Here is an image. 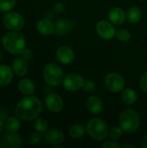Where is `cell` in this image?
<instances>
[{
	"label": "cell",
	"mask_w": 147,
	"mask_h": 148,
	"mask_svg": "<svg viewBox=\"0 0 147 148\" xmlns=\"http://www.w3.org/2000/svg\"><path fill=\"white\" fill-rule=\"evenodd\" d=\"M42 106L41 101L32 95H29L22 99L16 105L15 112L16 115L26 121L36 119L42 113Z\"/></svg>",
	"instance_id": "6da1fadb"
},
{
	"label": "cell",
	"mask_w": 147,
	"mask_h": 148,
	"mask_svg": "<svg viewBox=\"0 0 147 148\" xmlns=\"http://www.w3.org/2000/svg\"><path fill=\"white\" fill-rule=\"evenodd\" d=\"M3 48L12 55H21L25 49L26 40L24 36L16 31H10L6 33L2 39Z\"/></svg>",
	"instance_id": "7a4b0ae2"
},
{
	"label": "cell",
	"mask_w": 147,
	"mask_h": 148,
	"mask_svg": "<svg viewBox=\"0 0 147 148\" xmlns=\"http://www.w3.org/2000/svg\"><path fill=\"white\" fill-rule=\"evenodd\" d=\"M140 126L139 114L133 109H125L120 115V127L123 132L133 134Z\"/></svg>",
	"instance_id": "3957f363"
},
{
	"label": "cell",
	"mask_w": 147,
	"mask_h": 148,
	"mask_svg": "<svg viewBox=\"0 0 147 148\" xmlns=\"http://www.w3.org/2000/svg\"><path fill=\"white\" fill-rule=\"evenodd\" d=\"M86 130L88 135L94 140L101 141L108 136V127L107 124L100 118L91 119L88 124Z\"/></svg>",
	"instance_id": "277c9868"
},
{
	"label": "cell",
	"mask_w": 147,
	"mask_h": 148,
	"mask_svg": "<svg viewBox=\"0 0 147 148\" xmlns=\"http://www.w3.org/2000/svg\"><path fill=\"white\" fill-rule=\"evenodd\" d=\"M43 78L49 86H59L63 82V72L56 63H49L43 70Z\"/></svg>",
	"instance_id": "5b68a950"
},
{
	"label": "cell",
	"mask_w": 147,
	"mask_h": 148,
	"mask_svg": "<svg viewBox=\"0 0 147 148\" xmlns=\"http://www.w3.org/2000/svg\"><path fill=\"white\" fill-rule=\"evenodd\" d=\"M104 82L106 88L113 93L120 92L125 88V80L123 76L115 72L107 74L105 77Z\"/></svg>",
	"instance_id": "8992f818"
},
{
	"label": "cell",
	"mask_w": 147,
	"mask_h": 148,
	"mask_svg": "<svg viewBox=\"0 0 147 148\" xmlns=\"http://www.w3.org/2000/svg\"><path fill=\"white\" fill-rule=\"evenodd\" d=\"M4 26L10 30H20L24 25V20L23 16L17 12H9L4 15L3 18Z\"/></svg>",
	"instance_id": "52a82bcc"
},
{
	"label": "cell",
	"mask_w": 147,
	"mask_h": 148,
	"mask_svg": "<svg viewBox=\"0 0 147 148\" xmlns=\"http://www.w3.org/2000/svg\"><path fill=\"white\" fill-rule=\"evenodd\" d=\"M85 83L84 78L78 74L72 73L68 75L63 80V86L68 91L75 92L83 88Z\"/></svg>",
	"instance_id": "ba28073f"
},
{
	"label": "cell",
	"mask_w": 147,
	"mask_h": 148,
	"mask_svg": "<svg viewBox=\"0 0 147 148\" xmlns=\"http://www.w3.org/2000/svg\"><path fill=\"white\" fill-rule=\"evenodd\" d=\"M96 32L98 36L104 40H111L116 36V30L111 22L101 20L96 24Z\"/></svg>",
	"instance_id": "9c48e42d"
},
{
	"label": "cell",
	"mask_w": 147,
	"mask_h": 148,
	"mask_svg": "<svg viewBox=\"0 0 147 148\" xmlns=\"http://www.w3.org/2000/svg\"><path fill=\"white\" fill-rule=\"evenodd\" d=\"M23 146V138L16 133H8L0 140L1 148H20Z\"/></svg>",
	"instance_id": "30bf717a"
},
{
	"label": "cell",
	"mask_w": 147,
	"mask_h": 148,
	"mask_svg": "<svg viewBox=\"0 0 147 148\" xmlns=\"http://www.w3.org/2000/svg\"><path fill=\"white\" fill-rule=\"evenodd\" d=\"M45 104L47 108L52 113H59L63 109L64 102L62 98L55 93L49 94L45 98Z\"/></svg>",
	"instance_id": "8fae6325"
},
{
	"label": "cell",
	"mask_w": 147,
	"mask_h": 148,
	"mask_svg": "<svg viewBox=\"0 0 147 148\" xmlns=\"http://www.w3.org/2000/svg\"><path fill=\"white\" fill-rule=\"evenodd\" d=\"M56 58L62 64L67 65V64L71 63L74 61L75 53L70 47L67 45H62L57 49Z\"/></svg>",
	"instance_id": "7c38bea8"
},
{
	"label": "cell",
	"mask_w": 147,
	"mask_h": 148,
	"mask_svg": "<svg viewBox=\"0 0 147 148\" xmlns=\"http://www.w3.org/2000/svg\"><path fill=\"white\" fill-rule=\"evenodd\" d=\"M46 141L53 146H58L64 141V134L58 129H51L45 134Z\"/></svg>",
	"instance_id": "4fadbf2b"
},
{
	"label": "cell",
	"mask_w": 147,
	"mask_h": 148,
	"mask_svg": "<svg viewBox=\"0 0 147 148\" xmlns=\"http://www.w3.org/2000/svg\"><path fill=\"white\" fill-rule=\"evenodd\" d=\"M126 17V15L125 11L121 8H119V7L113 8L108 13L109 21L112 23H114L116 25L122 24L125 22Z\"/></svg>",
	"instance_id": "5bb4252c"
},
{
	"label": "cell",
	"mask_w": 147,
	"mask_h": 148,
	"mask_svg": "<svg viewBox=\"0 0 147 148\" xmlns=\"http://www.w3.org/2000/svg\"><path fill=\"white\" fill-rule=\"evenodd\" d=\"M12 69L14 73L18 76L25 75L29 70V64L27 60H25L23 57L15 59L12 64Z\"/></svg>",
	"instance_id": "9a60e30c"
},
{
	"label": "cell",
	"mask_w": 147,
	"mask_h": 148,
	"mask_svg": "<svg viewBox=\"0 0 147 148\" xmlns=\"http://www.w3.org/2000/svg\"><path fill=\"white\" fill-rule=\"evenodd\" d=\"M87 108L88 111L93 114H100L103 109V103L102 101L95 95L90 96L87 101Z\"/></svg>",
	"instance_id": "2e32d148"
},
{
	"label": "cell",
	"mask_w": 147,
	"mask_h": 148,
	"mask_svg": "<svg viewBox=\"0 0 147 148\" xmlns=\"http://www.w3.org/2000/svg\"><path fill=\"white\" fill-rule=\"evenodd\" d=\"M13 72L8 65L0 66V86H6L10 83L13 78Z\"/></svg>",
	"instance_id": "e0dca14e"
},
{
	"label": "cell",
	"mask_w": 147,
	"mask_h": 148,
	"mask_svg": "<svg viewBox=\"0 0 147 148\" xmlns=\"http://www.w3.org/2000/svg\"><path fill=\"white\" fill-rule=\"evenodd\" d=\"M37 29L42 35H51L55 31V27L50 20L43 18L37 23Z\"/></svg>",
	"instance_id": "ac0fdd59"
},
{
	"label": "cell",
	"mask_w": 147,
	"mask_h": 148,
	"mask_svg": "<svg viewBox=\"0 0 147 148\" xmlns=\"http://www.w3.org/2000/svg\"><path fill=\"white\" fill-rule=\"evenodd\" d=\"M18 89L22 94L25 95H30L35 91V84L28 78L22 79L18 82Z\"/></svg>",
	"instance_id": "d6986e66"
},
{
	"label": "cell",
	"mask_w": 147,
	"mask_h": 148,
	"mask_svg": "<svg viewBox=\"0 0 147 148\" xmlns=\"http://www.w3.org/2000/svg\"><path fill=\"white\" fill-rule=\"evenodd\" d=\"M141 10L139 7L137 6H133L131 7L127 12H126V19L130 23H137L140 19H141Z\"/></svg>",
	"instance_id": "ffe728a7"
},
{
	"label": "cell",
	"mask_w": 147,
	"mask_h": 148,
	"mask_svg": "<svg viewBox=\"0 0 147 148\" xmlns=\"http://www.w3.org/2000/svg\"><path fill=\"white\" fill-rule=\"evenodd\" d=\"M73 29V23L68 20H60L56 23L55 31L59 35L67 34Z\"/></svg>",
	"instance_id": "44dd1931"
},
{
	"label": "cell",
	"mask_w": 147,
	"mask_h": 148,
	"mask_svg": "<svg viewBox=\"0 0 147 148\" xmlns=\"http://www.w3.org/2000/svg\"><path fill=\"white\" fill-rule=\"evenodd\" d=\"M19 119V118H18ZM16 117H9L6 118L4 126L5 129L10 133H16L20 128V121Z\"/></svg>",
	"instance_id": "7402d4cb"
},
{
	"label": "cell",
	"mask_w": 147,
	"mask_h": 148,
	"mask_svg": "<svg viewBox=\"0 0 147 148\" xmlns=\"http://www.w3.org/2000/svg\"><path fill=\"white\" fill-rule=\"evenodd\" d=\"M137 94L135 93V91L132 88H126L125 90H123L122 93V100L125 103L131 105L136 102L137 101Z\"/></svg>",
	"instance_id": "603a6c76"
},
{
	"label": "cell",
	"mask_w": 147,
	"mask_h": 148,
	"mask_svg": "<svg viewBox=\"0 0 147 148\" xmlns=\"http://www.w3.org/2000/svg\"><path fill=\"white\" fill-rule=\"evenodd\" d=\"M85 134V128L82 125L75 124L69 128V135L74 139H80Z\"/></svg>",
	"instance_id": "cb8c5ba5"
},
{
	"label": "cell",
	"mask_w": 147,
	"mask_h": 148,
	"mask_svg": "<svg viewBox=\"0 0 147 148\" xmlns=\"http://www.w3.org/2000/svg\"><path fill=\"white\" fill-rule=\"evenodd\" d=\"M34 127L37 132L40 133H44L48 130L49 128V124L46 120L42 119V118H36L35 123H34Z\"/></svg>",
	"instance_id": "d4e9b609"
},
{
	"label": "cell",
	"mask_w": 147,
	"mask_h": 148,
	"mask_svg": "<svg viewBox=\"0 0 147 148\" xmlns=\"http://www.w3.org/2000/svg\"><path fill=\"white\" fill-rule=\"evenodd\" d=\"M16 0H0V11L7 12L12 10L16 5Z\"/></svg>",
	"instance_id": "484cf974"
},
{
	"label": "cell",
	"mask_w": 147,
	"mask_h": 148,
	"mask_svg": "<svg viewBox=\"0 0 147 148\" xmlns=\"http://www.w3.org/2000/svg\"><path fill=\"white\" fill-rule=\"evenodd\" d=\"M116 37L119 41L126 42L131 38V33L126 29H120L116 31Z\"/></svg>",
	"instance_id": "4316f807"
},
{
	"label": "cell",
	"mask_w": 147,
	"mask_h": 148,
	"mask_svg": "<svg viewBox=\"0 0 147 148\" xmlns=\"http://www.w3.org/2000/svg\"><path fill=\"white\" fill-rule=\"evenodd\" d=\"M123 130L120 128V127H113L111 130L108 132V136L113 140H118L119 139L121 138L122 136Z\"/></svg>",
	"instance_id": "83f0119b"
},
{
	"label": "cell",
	"mask_w": 147,
	"mask_h": 148,
	"mask_svg": "<svg viewBox=\"0 0 147 148\" xmlns=\"http://www.w3.org/2000/svg\"><path fill=\"white\" fill-rule=\"evenodd\" d=\"M42 135L40 134V132L38 133H34L30 135L29 137V141L31 144H34V145H38L42 142Z\"/></svg>",
	"instance_id": "f1b7e54d"
},
{
	"label": "cell",
	"mask_w": 147,
	"mask_h": 148,
	"mask_svg": "<svg viewBox=\"0 0 147 148\" xmlns=\"http://www.w3.org/2000/svg\"><path fill=\"white\" fill-rule=\"evenodd\" d=\"M21 56H22L23 58L29 61V60H31L33 58V52L29 49H24L23 50V52L21 53Z\"/></svg>",
	"instance_id": "f546056e"
},
{
	"label": "cell",
	"mask_w": 147,
	"mask_h": 148,
	"mask_svg": "<svg viewBox=\"0 0 147 148\" xmlns=\"http://www.w3.org/2000/svg\"><path fill=\"white\" fill-rule=\"evenodd\" d=\"M140 88L141 89L147 93V71L142 75L141 79H140Z\"/></svg>",
	"instance_id": "4dcf8cb0"
},
{
	"label": "cell",
	"mask_w": 147,
	"mask_h": 148,
	"mask_svg": "<svg viewBox=\"0 0 147 148\" xmlns=\"http://www.w3.org/2000/svg\"><path fill=\"white\" fill-rule=\"evenodd\" d=\"M102 147L103 148H120V145L118 144L115 141H112V140H107L106 142H104L102 144Z\"/></svg>",
	"instance_id": "1f68e13d"
},
{
	"label": "cell",
	"mask_w": 147,
	"mask_h": 148,
	"mask_svg": "<svg viewBox=\"0 0 147 148\" xmlns=\"http://www.w3.org/2000/svg\"><path fill=\"white\" fill-rule=\"evenodd\" d=\"M83 88H85V90H87V91H93V90H94V83L92 81L85 82Z\"/></svg>",
	"instance_id": "d6a6232c"
},
{
	"label": "cell",
	"mask_w": 147,
	"mask_h": 148,
	"mask_svg": "<svg viewBox=\"0 0 147 148\" xmlns=\"http://www.w3.org/2000/svg\"><path fill=\"white\" fill-rule=\"evenodd\" d=\"M54 10H55L56 12H62V11L64 10V5H63L62 3H57L56 4H55Z\"/></svg>",
	"instance_id": "836d02e7"
},
{
	"label": "cell",
	"mask_w": 147,
	"mask_h": 148,
	"mask_svg": "<svg viewBox=\"0 0 147 148\" xmlns=\"http://www.w3.org/2000/svg\"><path fill=\"white\" fill-rule=\"evenodd\" d=\"M142 147L144 148H147V134H146L143 138H142Z\"/></svg>",
	"instance_id": "e575fe53"
},
{
	"label": "cell",
	"mask_w": 147,
	"mask_h": 148,
	"mask_svg": "<svg viewBox=\"0 0 147 148\" xmlns=\"http://www.w3.org/2000/svg\"><path fill=\"white\" fill-rule=\"evenodd\" d=\"M5 127V126H4V124H3V120H1L0 119V134L3 131V128Z\"/></svg>",
	"instance_id": "d590c367"
},
{
	"label": "cell",
	"mask_w": 147,
	"mask_h": 148,
	"mask_svg": "<svg viewBox=\"0 0 147 148\" xmlns=\"http://www.w3.org/2000/svg\"><path fill=\"white\" fill-rule=\"evenodd\" d=\"M124 147H125V148H127V147H135V146H133V145H126V146H124Z\"/></svg>",
	"instance_id": "8d00e7d4"
},
{
	"label": "cell",
	"mask_w": 147,
	"mask_h": 148,
	"mask_svg": "<svg viewBox=\"0 0 147 148\" xmlns=\"http://www.w3.org/2000/svg\"><path fill=\"white\" fill-rule=\"evenodd\" d=\"M1 56H2V54H1V51H0V60H1Z\"/></svg>",
	"instance_id": "74e56055"
}]
</instances>
